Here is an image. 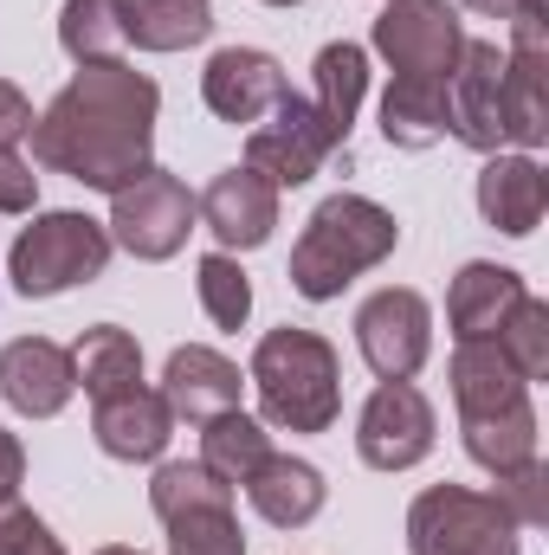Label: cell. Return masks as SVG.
Listing matches in <instances>:
<instances>
[{"label":"cell","instance_id":"obj_1","mask_svg":"<svg viewBox=\"0 0 549 555\" xmlns=\"http://www.w3.org/2000/svg\"><path fill=\"white\" fill-rule=\"evenodd\" d=\"M155 111L162 91L155 78L111 59V65H78V78L33 117V162L52 175H72L78 188L117 194L130 188L155 149Z\"/></svg>","mask_w":549,"mask_h":555},{"label":"cell","instance_id":"obj_2","mask_svg":"<svg viewBox=\"0 0 549 555\" xmlns=\"http://www.w3.org/2000/svg\"><path fill=\"white\" fill-rule=\"evenodd\" d=\"M395 246H401V227H395V214L382 201H369V194H330L304 220V233L291 246V291L310 297V304H330L362 272H375L382 259H395Z\"/></svg>","mask_w":549,"mask_h":555},{"label":"cell","instance_id":"obj_3","mask_svg":"<svg viewBox=\"0 0 549 555\" xmlns=\"http://www.w3.org/2000/svg\"><path fill=\"white\" fill-rule=\"evenodd\" d=\"M266 426L278 433H330L343 414V362L317 330H266L253 349V375Z\"/></svg>","mask_w":549,"mask_h":555},{"label":"cell","instance_id":"obj_4","mask_svg":"<svg viewBox=\"0 0 549 555\" xmlns=\"http://www.w3.org/2000/svg\"><path fill=\"white\" fill-rule=\"evenodd\" d=\"M111 266V227H98L91 214H33V227L13 240L7 278L20 297H59L72 284H91Z\"/></svg>","mask_w":549,"mask_h":555},{"label":"cell","instance_id":"obj_5","mask_svg":"<svg viewBox=\"0 0 549 555\" xmlns=\"http://www.w3.org/2000/svg\"><path fill=\"white\" fill-rule=\"evenodd\" d=\"M408 550L413 555H518V517L505 511L498 491H465V485H433L408 511Z\"/></svg>","mask_w":549,"mask_h":555},{"label":"cell","instance_id":"obj_6","mask_svg":"<svg viewBox=\"0 0 549 555\" xmlns=\"http://www.w3.org/2000/svg\"><path fill=\"white\" fill-rule=\"evenodd\" d=\"M194 194L168 175V168H142L130 188L111 194V246H124L142 266H162L188 246L194 233Z\"/></svg>","mask_w":549,"mask_h":555},{"label":"cell","instance_id":"obj_7","mask_svg":"<svg viewBox=\"0 0 549 555\" xmlns=\"http://www.w3.org/2000/svg\"><path fill=\"white\" fill-rule=\"evenodd\" d=\"M356 349L375 369V382H413L426 369V356H433V310H426V297L408 291V284L375 291L356 310Z\"/></svg>","mask_w":549,"mask_h":555},{"label":"cell","instance_id":"obj_8","mask_svg":"<svg viewBox=\"0 0 549 555\" xmlns=\"http://www.w3.org/2000/svg\"><path fill=\"white\" fill-rule=\"evenodd\" d=\"M465 26L452 0H388L375 20V52L395 65V78H446L459 65Z\"/></svg>","mask_w":549,"mask_h":555},{"label":"cell","instance_id":"obj_9","mask_svg":"<svg viewBox=\"0 0 549 555\" xmlns=\"http://www.w3.org/2000/svg\"><path fill=\"white\" fill-rule=\"evenodd\" d=\"M446 137L478 155L505 149V52L491 39H465L446 72Z\"/></svg>","mask_w":549,"mask_h":555},{"label":"cell","instance_id":"obj_10","mask_svg":"<svg viewBox=\"0 0 549 555\" xmlns=\"http://www.w3.org/2000/svg\"><path fill=\"white\" fill-rule=\"evenodd\" d=\"M266 117H272V124H259V130L246 137V168L266 175L272 188H304V181L343 149V142L323 130V117L310 111V98H297V91H284Z\"/></svg>","mask_w":549,"mask_h":555},{"label":"cell","instance_id":"obj_11","mask_svg":"<svg viewBox=\"0 0 549 555\" xmlns=\"http://www.w3.org/2000/svg\"><path fill=\"white\" fill-rule=\"evenodd\" d=\"M433 433H439L433 401H426L413 382H382V388L362 401L356 452H362V465H375V472H408V465H420V459L433 452Z\"/></svg>","mask_w":549,"mask_h":555},{"label":"cell","instance_id":"obj_12","mask_svg":"<svg viewBox=\"0 0 549 555\" xmlns=\"http://www.w3.org/2000/svg\"><path fill=\"white\" fill-rule=\"evenodd\" d=\"M194 214H201V227L227 253H253V246L272 240V227H278V188L240 162V168H220L207 181V194L194 201Z\"/></svg>","mask_w":549,"mask_h":555},{"label":"cell","instance_id":"obj_13","mask_svg":"<svg viewBox=\"0 0 549 555\" xmlns=\"http://www.w3.org/2000/svg\"><path fill=\"white\" fill-rule=\"evenodd\" d=\"M284 91H291V85H284V65H278L272 52H259V46H220V52L207 59V72H201L207 111H214L220 124H233V130H240V124H259Z\"/></svg>","mask_w":549,"mask_h":555},{"label":"cell","instance_id":"obj_14","mask_svg":"<svg viewBox=\"0 0 549 555\" xmlns=\"http://www.w3.org/2000/svg\"><path fill=\"white\" fill-rule=\"evenodd\" d=\"M0 395L7 408L26 420H52L65 414V401L78 395V375H72V349H59L52 336H20L0 349Z\"/></svg>","mask_w":549,"mask_h":555},{"label":"cell","instance_id":"obj_15","mask_svg":"<svg viewBox=\"0 0 549 555\" xmlns=\"http://www.w3.org/2000/svg\"><path fill=\"white\" fill-rule=\"evenodd\" d=\"M240 369L220 356V349H201V343H188V349H175L168 356V369H162V401H168V414L188 420V426H207L214 414H233L240 408Z\"/></svg>","mask_w":549,"mask_h":555},{"label":"cell","instance_id":"obj_16","mask_svg":"<svg viewBox=\"0 0 549 555\" xmlns=\"http://www.w3.org/2000/svg\"><path fill=\"white\" fill-rule=\"evenodd\" d=\"M518 46L505 52V142L524 155L549 142V104H544V13H518Z\"/></svg>","mask_w":549,"mask_h":555},{"label":"cell","instance_id":"obj_17","mask_svg":"<svg viewBox=\"0 0 549 555\" xmlns=\"http://www.w3.org/2000/svg\"><path fill=\"white\" fill-rule=\"evenodd\" d=\"M91 433H98V446H104L111 459H124V465H149V459L168 452V439H175V414H168V401H162L155 388H124V395L91 401Z\"/></svg>","mask_w":549,"mask_h":555},{"label":"cell","instance_id":"obj_18","mask_svg":"<svg viewBox=\"0 0 549 555\" xmlns=\"http://www.w3.org/2000/svg\"><path fill=\"white\" fill-rule=\"evenodd\" d=\"M524 297L531 291H524V278L511 272V266L472 259V266H459L452 291H446V323H452L459 343H498V330L511 323V310Z\"/></svg>","mask_w":549,"mask_h":555},{"label":"cell","instance_id":"obj_19","mask_svg":"<svg viewBox=\"0 0 549 555\" xmlns=\"http://www.w3.org/2000/svg\"><path fill=\"white\" fill-rule=\"evenodd\" d=\"M544 207H549V181L537 168V155H491L478 168V214H485V227H498L511 240H531L544 227Z\"/></svg>","mask_w":549,"mask_h":555},{"label":"cell","instance_id":"obj_20","mask_svg":"<svg viewBox=\"0 0 549 555\" xmlns=\"http://www.w3.org/2000/svg\"><path fill=\"white\" fill-rule=\"evenodd\" d=\"M246 498H253V511H259L272 530H304V524L323 511L330 485H323V472H317L310 459L272 452V459H266V465L246 478Z\"/></svg>","mask_w":549,"mask_h":555},{"label":"cell","instance_id":"obj_21","mask_svg":"<svg viewBox=\"0 0 549 555\" xmlns=\"http://www.w3.org/2000/svg\"><path fill=\"white\" fill-rule=\"evenodd\" d=\"M452 401H459V420L505 414V408L531 401V382L511 369V356L498 343H459L452 349Z\"/></svg>","mask_w":549,"mask_h":555},{"label":"cell","instance_id":"obj_22","mask_svg":"<svg viewBox=\"0 0 549 555\" xmlns=\"http://www.w3.org/2000/svg\"><path fill=\"white\" fill-rule=\"evenodd\" d=\"M362 98H369V52L349 46V39H330L310 65V111L323 117V130L336 142H349Z\"/></svg>","mask_w":549,"mask_h":555},{"label":"cell","instance_id":"obj_23","mask_svg":"<svg viewBox=\"0 0 549 555\" xmlns=\"http://www.w3.org/2000/svg\"><path fill=\"white\" fill-rule=\"evenodd\" d=\"M72 375L91 401L104 395H124V388H142V343L117 323H91L78 343H72Z\"/></svg>","mask_w":549,"mask_h":555},{"label":"cell","instance_id":"obj_24","mask_svg":"<svg viewBox=\"0 0 549 555\" xmlns=\"http://www.w3.org/2000/svg\"><path fill=\"white\" fill-rule=\"evenodd\" d=\"M124 33L142 52H188L214 33V0H124Z\"/></svg>","mask_w":549,"mask_h":555},{"label":"cell","instance_id":"obj_25","mask_svg":"<svg viewBox=\"0 0 549 555\" xmlns=\"http://www.w3.org/2000/svg\"><path fill=\"white\" fill-rule=\"evenodd\" d=\"M382 137L395 149H433L446 137V78H395L382 91Z\"/></svg>","mask_w":549,"mask_h":555},{"label":"cell","instance_id":"obj_26","mask_svg":"<svg viewBox=\"0 0 549 555\" xmlns=\"http://www.w3.org/2000/svg\"><path fill=\"white\" fill-rule=\"evenodd\" d=\"M459 433H465L472 465H485L491 478H505V472H518V465L537 459V408H531V401H518V408H505V414L459 420Z\"/></svg>","mask_w":549,"mask_h":555},{"label":"cell","instance_id":"obj_27","mask_svg":"<svg viewBox=\"0 0 549 555\" xmlns=\"http://www.w3.org/2000/svg\"><path fill=\"white\" fill-rule=\"evenodd\" d=\"M266 459H272V433L253 414L233 408V414H214L201 426V465H207L220 485H246Z\"/></svg>","mask_w":549,"mask_h":555},{"label":"cell","instance_id":"obj_28","mask_svg":"<svg viewBox=\"0 0 549 555\" xmlns=\"http://www.w3.org/2000/svg\"><path fill=\"white\" fill-rule=\"evenodd\" d=\"M59 46L72 65H111L130 33H124V0H65L59 7Z\"/></svg>","mask_w":549,"mask_h":555},{"label":"cell","instance_id":"obj_29","mask_svg":"<svg viewBox=\"0 0 549 555\" xmlns=\"http://www.w3.org/2000/svg\"><path fill=\"white\" fill-rule=\"evenodd\" d=\"M201 504H233V485H220L201 459H168V465H155V478H149V511L168 524V517H181V511H201Z\"/></svg>","mask_w":549,"mask_h":555},{"label":"cell","instance_id":"obj_30","mask_svg":"<svg viewBox=\"0 0 549 555\" xmlns=\"http://www.w3.org/2000/svg\"><path fill=\"white\" fill-rule=\"evenodd\" d=\"M194 284H201V310L214 317V330H246V317H253V278L240 272L233 253H207L194 266Z\"/></svg>","mask_w":549,"mask_h":555},{"label":"cell","instance_id":"obj_31","mask_svg":"<svg viewBox=\"0 0 549 555\" xmlns=\"http://www.w3.org/2000/svg\"><path fill=\"white\" fill-rule=\"evenodd\" d=\"M168 555H246V530L233 504H201L168 517Z\"/></svg>","mask_w":549,"mask_h":555},{"label":"cell","instance_id":"obj_32","mask_svg":"<svg viewBox=\"0 0 549 555\" xmlns=\"http://www.w3.org/2000/svg\"><path fill=\"white\" fill-rule=\"evenodd\" d=\"M498 349L511 356V369H518L524 382H544L549 375V304L544 297H524V304L511 310V323L498 330Z\"/></svg>","mask_w":549,"mask_h":555},{"label":"cell","instance_id":"obj_33","mask_svg":"<svg viewBox=\"0 0 549 555\" xmlns=\"http://www.w3.org/2000/svg\"><path fill=\"white\" fill-rule=\"evenodd\" d=\"M544 459H531V465H518V472H505L498 478V498H505V511L518 517V530H537L549 517V498H544Z\"/></svg>","mask_w":549,"mask_h":555},{"label":"cell","instance_id":"obj_34","mask_svg":"<svg viewBox=\"0 0 549 555\" xmlns=\"http://www.w3.org/2000/svg\"><path fill=\"white\" fill-rule=\"evenodd\" d=\"M0 555H65V550L20 498H0Z\"/></svg>","mask_w":549,"mask_h":555},{"label":"cell","instance_id":"obj_35","mask_svg":"<svg viewBox=\"0 0 549 555\" xmlns=\"http://www.w3.org/2000/svg\"><path fill=\"white\" fill-rule=\"evenodd\" d=\"M39 207V175L20 149H0V214H33Z\"/></svg>","mask_w":549,"mask_h":555},{"label":"cell","instance_id":"obj_36","mask_svg":"<svg viewBox=\"0 0 549 555\" xmlns=\"http://www.w3.org/2000/svg\"><path fill=\"white\" fill-rule=\"evenodd\" d=\"M20 137H33V104H26L20 85L0 78V149H13Z\"/></svg>","mask_w":549,"mask_h":555},{"label":"cell","instance_id":"obj_37","mask_svg":"<svg viewBox=\"0 0 549 555\" xmlns=\"http://www.w3.org/2000/svg\"><path fill=\"white\" fill-rule=\"evenodd\" d=\"M20 478H26V452H20V439L0 426V498H20Z\"/></svg>","mask_w":549,"mask_h":555},{"label":"cell","instance_id":"obj_38","mask_svg":"<svg viewBox=\"0 0 549 555\" xmlns=\"http://www.w3.org/2000/svg\"><path fill=\"white\" fill-rule=\"evenodd\" d=\"M459 7H472V13H485V20H518V13H524V0H459Z\"/></svg>","mask_w":549,"mask_h":555},{"label":"cell","instance_id":"obj_39","mask_svg":"<svg viewBox=\"0 0 549 555\" xmlns=\"http://www.w3.org/2000/svg\"><path fill=\"white\" fill-rule=\"evenodd\" d=\"M98 555H142V550H124V543H111V550H98Z\"/></svg>","mask_w":549,"mask_h":555},{"label":"cell","instance_id":"obj_40","mask_svg":"<svg viewBox=\"0 0 549 555\" xmlns=\"http://www.w3.org/2000/svg\"><path fill=\"white\" fill-rule=\"evenodd\" d=\"M266 7H297V0H266Z\"/></svg>","mask_w":549,"mask_h":555}]
</instances>
